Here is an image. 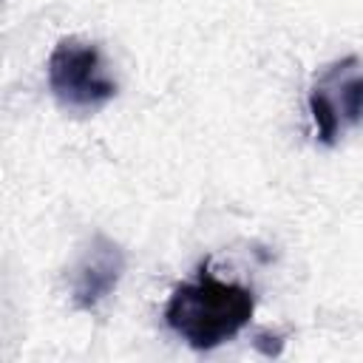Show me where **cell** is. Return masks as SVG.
I'll list each match as a JSON object with an SVG mask.
<instances>
[{"label": "cell", "mask_w": 363, "mask_h": 363, "mask_svg": "<svg viewBox=\"0 0 363 363\" xmlns=\"http://www.w3.org/2000/svg\"><path fill=\"white\" fill-rule=\"evenodd\" d=\"M255 312V292L241 284L218 281L207 264L196 281L179 284L164 303V323L190 349L210 352L235 337Z\"/></svg>", "instance_id": "1"}, {"label": "cell", "mask_w": 363, "mask_h": 363, "mask_svg": "<svg viewBox=\"0 0 363 363\" xmlns=\"http://www.w3.org/2000/svg\"><path fill=\"white\" fill-rule=\"evenodd\" d=\"M48 91L68 113H96L116 96V82L105 71L96 43L82 37H60L45 62Z\"/></svg>", "instance_id": "2"}, {"label": "cell", "mask_w": 363, "mask_h": 363, "mask_svg": "<svg viewBox=\"0 0 363 363\" xmlns=\"http://www.w3.org/2000/svg\"><path fill=\"white\" fill-rule=\"evenodd\" d=\"M309 116L315 125V136L320 145L332 147L346 128H354L363 122V65L360 60L343 57L332 62L306 96Z\"/></svg>", "instance_id": "3"}, {"label": "cell", "mask_w": 363, "mask_h": 363, "mask_svg": "<svg viewBox=\"0 0 363 363\" xmlns=\"http://www.w3.org/2000/svg\"><path fill=\"white\" fill-rule=\"evenodd\" d=\"M125 275V250L108 235L96 233L71 269V301L82 312H94L113 295Z\"/></svg>", "instance_id": "4"}]
</instances>
